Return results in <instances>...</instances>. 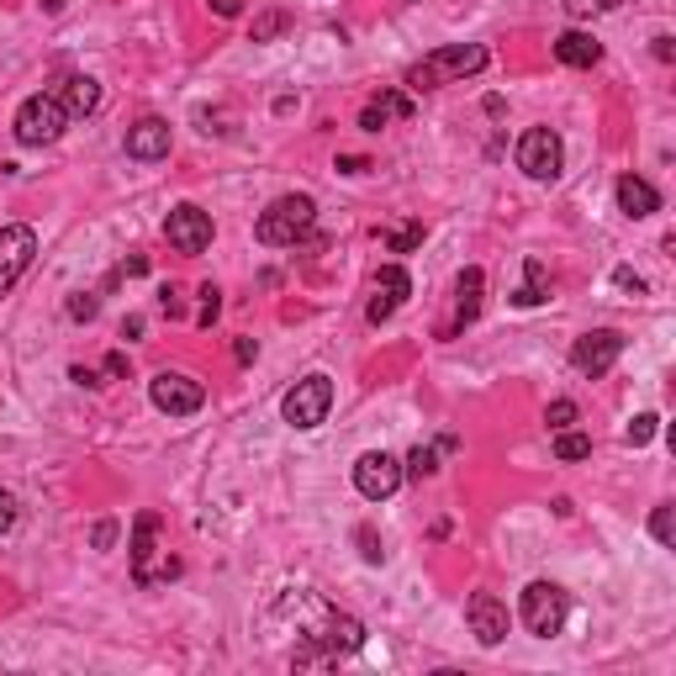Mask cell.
I'll use <instances>...</instances> for the list:
<instances>
[{
  "instance_id": "cell-24",
  "label": "cell",
  "mask_w": 676,
  "mask_h": 676,
  "mask_svg": "<svg viewBox=\"0 0 676 676\" xmlns=\"http://www.w3.org/2000/svg\"><path fill=\"white\" fill-rule=\"evenodd\" d=\"M434 471H439V449H423V444L412 449L408 466H402V476H412V481H428Z\"/></svg>"
},
{
  "instance_id": "cell-20",
  "label": "cell",
  "mask_w": 676,
  "mask_h": 676,
  "mask_svg": "<svg viewBox=\"0 0 676 676\" xmlns=\"http://www.w3.org/2000/svg\"><path fill=\"white\" fill-rule=\"evenodd\" d=\"M59 101H64L69 117H90V112L101 106V85H95L90 75H69V80L59 85Z\"/></svg>"
},
{
  "instance_id": "cell-27",
  "label": "cell",
  "mask_w": 676,
  "mask_h": 676,
  "mask_svg": "<svg viewBox=\"0 0 676 676\" xmlns=\"http://www.w3.org/2000/svg\"><path fill=\"white\" fill-rule=\"evenodd\" d=\"M655 423H661L655 412H640V417H634V423L623 428V444H634V449H645V444L655 439Z\"/></svg>"
},
{
  "instance_id": "cell-33",
  "label": "cell",
  "mask_w": 676,
  "mask_h": 676,
  "mask_svg": "<svg viewBox=\"0 0 676 676\" xmlns=\"http://www.w3.org/2000/svg\"><path fill=\"white\" fill-rule=\"evenodd\" d=\"M286 27V16H280V11H270V16H260V22H254V43H270V37H275V32Z\"/></svg>"
},
{
  "instance_id": "cell-38",
  "label": "cell",
  "mask_w": 676,
  "mask_h": 676,
  "mask_svg": "<svg viewBox=\"0 0 676 676\" xmlns=\"http://www.w3.org/2000/svg\"><path fill=\"white\" fill-rule=\"evenodd\" d=\"M233 354H238V365H249V359H254V354H260V350H254V339H238V344H233Z\"/></svg>"
},
{
  "instance_id": "cell-28",
  "label": "cell",
  "mask_w": 676,
  "mask_h": 676,
  "mask_svg": "<svg viewBox=\"0 0 676 676\" xmlns=\"http://www.w3.org/2000/svg\"><path fill=\"white\" fill-rule=\"evenodd\" d=\"M354 545H359V555L370 560V565H381V560H386L381 539H376V529H370V524H365V529H354Z\"/></svg>"
},
{
  "instance_id": "cell-12",
  "label": "cell",
  "mask_w": 676,
  "mask_h": 676,
  "mask_svg": "<svg viewBox=\"0 0 676 676\" xmlns=\"http://www.w3.org/2000/svg\"><path fill=\"white\" fill-rule=\"evenodd\" d=\"M164 238L175 243L180 254H202V249H211V211H202V206H191V202L170 206Z\"/></svg>"
},
{
  "instance_id": "cell-13",
  "label": "cell",
  "mask_w": 676,
  "mask_h": 676,
  "mask_svg": "<svg viewBox=\"0 0 676 676\" xmlns=\"http://www.w3.org/2000/svg\"><path fill=\"white\" fill-rule=\"evenodd\" d=\"M354 486H359V497L386 502L391 492H397V486H402V460H391L386 449L359 455V460H354Z\"/></svg>"
},
{
  "instance_id": "cell-42",
  "label": "cell",
  "mask_w": 676,
  "mask_h": 676,
  "mask_svg": "<svg viewBox=\"0 0 676 676\" xmlns=\"http://www.w3.org/2000/svg\"><path fill=\"white\" fill-rule=\"evenodd\" d=\"M37 5H43L48 16H59V11H64V5H69V0H37Z\"/></svg>"
},
{
  "instance_id": "cell-29",
  "label": "cell",
  "mask_w": 676,
  "mask_h": 676,
  "mask_svg": "<svg viewBox=\"0 0 676 676\" xmlns=\"http://www.w3.org/2000/svg\"><path fill=\"white\" fill-rule=\"evenodd\" d=\"M417 243H423V222H408V228L391 233V254H412Z\"/></svg>"
},
{
  "instance_id": "cell-39",
  "label": "cell",
  "mask_w": 676,
  "mask_h": 676,
  "mask_svg": "<svg viewBox=\"0 0 676 676\" xmlns=\"http://www.w3.org/2000/svg\"><path fill=\"white\" fill-rule=\"evenodd\" d=\"M211 11H217V16H238V11H243V0H211Z\"/></svg>"
},
{
  "instance_id": "cell-8",
  "label": "cell",
  "mask_w": 676,
  "mask_h": 676,
  "mask_svg": "<svg viewBox=\"0 0 676 676\" xmlns=\"http://www.w3.org/2000/svg\"><path fill=\"white\" fill-rule=\"evenodd\" d=\"M560 164H565V148H560L555 127H529V133L518 138V170L529 180H555Z\"/></svg>"
},
{
  "instance_id": "cell-31",
  "label": "cell",
  "mask_w": 676,
  "mask_h": 676,
  "mask_svg": "<svg viewBox=\"0 0 676 676\" xmlns=\"http://www.w3.org/2000/svg\"><path fill=\"white\" fill-rule=\"evenodd\" d=\"M95 307H101V301H95L90 291H75V296H69V318H75V323H90V318H95Z\"/></svg>"
},
{
  "instance_id": "cell-25",
  "label": "cell",
  "mask_w": 676,
  "mask_h": 676,
  "mask_svg": "<svg viewBox=\"0 0 676 676\" xmlns=\"http://www.w3.org/2000/svg\"><path fill=\"white\" fill-rule=\"evenodd\" d=\"M650 534H655V545H661V550H672V545H676V518H672V502H661V507L650 513Z\"/></svg>"
},
{
  "instance_id": "cell-18",
  "label": "cell",
  "mask_w": 676,
  "mask_h": 676,
  "mask_svg": "<svg viewBox=\"0 0 676 676\" xmlns=\"http://www.w3.org/2000/svg\"><path fill=\"white\" fill-rule=\"evenodd\" d=\"M618 211L640 222V217H650V211H661V191L640 175H623L618 180Z\"/></svg>"
},
{
  "instance_id": "cell-2",
  "label": "cell",
  "mask_w": 676,
  "mask_h": 676,
  "mask_svg": "<svg viewBox=\"0 0 676 676\" xmlns=\"http://www.w3.org/2000/svg\"><path fill=\"white\" fill-rule=\"evenodd\" d=\"M312 222H318V202L301 196V191H291V196H275V202L260 211L254 238L270 243V249H291V243H301V238L312 233Z\"/></svg>"
},
{
  "instance_id": "cell-41",
  "label": "cell",
  "mask_w": 676,
  "mask_h": 676,
  "mask_svg": "<svg viewBox=\"0 0 676 676\" xmlns=\"http://www.w3.org/2000/svg\"><path fill=\"white\" fill-rule=\"evenodd\" d=\"M69 376H75V381H80V386H101V376H95V370H85V365H75Z\"/></svg>"
},
{
  "instance_id": "cell-14",
  "label": "cell",
  "mask_w": 676,
  "mask_h": 676,
  "mask_svg": "<svg viewBox=\"0 0 676 676\" xmlns=\"http://www.w3.org/2000/svg\"><path fill=\"white\" fill-rule=\"evenodd\" d=\"M408 296H412L408 270H402V265H386L381 275L370 280V301H365V318H370V323H386V318H397Z\"/></svg>"
},
{
  "instance_id": "cell-23",
  "label": "cell",
  "mask_w": 676,
  "mask_h": 676,
  "mask_svg": "<svg viewBox=\"0 0 676 676\" xmlns=\"http://www.w3.org/2000/svg\"><path fill=\"white\" fill-rule=\"evenodd\" d=\"M555 455H560V460H587L592 439H587V434H576V428H560V434H555Z\"/></svg>"
},
{
  "instance_id": "cell-1",
  "label": "cell",
  "mask_w": 676,
  "mask_h": 676,
  "mask_svg": "<svg viewBox=\"0 0 676 676\" xmlns=\"http://www.w3.org/2000/svg\"><path fill=\"white\" fill-rule=\"evenodd\" d=\"M492 64V54L481 43H455V48H434L428 59H417L408 69V90H439L455 85V80H471Z\"/></svg>"
},
{
  "instance_id": "cell-6",
  "label": "cell",
  "mask_w": 676,
  "mask_h": 676,
  "mask_svg": "<svg viewBox=\"0 0 676 676\" xmlns=\"http://www.w3.org/2000/svg\"><path fill=\"white\" fill-rule=\"evenodd\" d=\"M333 408V381L328 376H301V381L280 397V417L291 423V428H318Z\"/></svg>"
},
{
  "instance_id": "cell-40",
  "label": "cell",
  "mask_w": 676,
  "mask_h": 676,
  "mask_svg": "<svg viewBox=\"0 0 676 676\" xmlns=\"http://www.w3.org/2000/svg\"><path fill=\"white\" fill-rule=\"evenodd\" d=\"M106 376H127V354H106Z\"/></svg>"
},
{
  "instance_id": "cell-7",
  "label": "cell",
  "mask_w": 676,
  "mask_h": 676,
  "mask_svg": "<svg viewBox=\"0 0 676 676\" xmlns=\"http://www.w3.org/2000/svg\"><path fill=\"white\" fill-rule=\"evenodd\" d=\"M148 397H153V408L170 412V417H191V412H202L206 386L196 376H185V370H159L148 381Z\"/></svg>"
},
{
  "instance_id": "cell-15",
  "label": "cell",
  "mask_w": 676,
  "mask_h": 676,
  "mask_svg": "<svg viewBox=\"0 0 676 676\" xmlns=\"http://www.w3.org/2000/svg\"><path fill=\"white\" fill-rule=\"evenodd\" d=\"M466 618H471V634L481 645L492 650L507 640V629H513V618H507V603H502L497 592H476L471 603H466Z\"/></svg>"
},
{
  "instance_id": "cell-9",
  "label": "cell",
  "mask_w": 676,
  "mask_h": 676,
  "mask_svg": "<svg viewBox=\"0 0 676 676\" xmlns=\"http://www.w3.org/2000/svg\"><path fill=\"white\" fill-rule=\"evenodd\" d=\"M159 555H170L164 550V518L138 513V524H133V576H138V587H159V565H153Z\"/></svg>"
},
{
  "instance_id": "cell-32",
  "label": "cell",
  "mask_w": 676,
  "mask_h": 676,
  "mask_svg": "<svg viewBox=\"0 0 676 676\" xmlns=\"http://www.w3.org/2000/svg\"><path fill=\"white\" fill-rule=\"evenodd\" d=\"M545 423H550V428H571V423H576V402H550V412H545Z\"/></svg>"
},
{
  "instance_id": "cell-35",
  "label": "cell",
  "mask_w": 676,
  "mask_h": 676,
  "mask_svg": "<svg viewBox=\"0 0 676 676\" xmlns=\"http://www.w3.org/2000/svg\"><path fill=\"white\" fill-rule=\"evenodd\" d=\"M117 545V524L106 518V524H95V550H112Z\"/></svg>"
},
{
  "instance_id": "cell-10",
  "label": "cell",
  "mask_w": 676,
  "mask_h": 676,
  "mask_svg": "<svg viewBox=\"0 0 676 676\" xmlns=\"http://www.w3.org/2000/svg\"><path fill=\"white\" fill-rule=\"evenodd\" d=\"M32 260H37V233H32L27 222L0 228V296H5L16 280H22V275H27Z\"/></svg>"
},
{
  "instance_id": "cell-11",
  "label": "cell",
  "mask_w": 676,
  "mask_h": 676,
  "mask_svg": "<svg viewBox=\"0 0 676 676\" xmlns=\"http://www.w3.org/2000/svg\"><path fill=\"white\" fill-rule=\"evenodd\" d=\"M618 354H623V333H614V328H592V333H582V339H576L571 365H576L587 381H597V376H608V370H614Z\"/></svg>"
},
{
  "instance_id": "cell-30",
  "label": "cell",
  "mask_w": 676,
  "mask_h": 676,
  "mask_svg": "<svg viewBox=\"0 0 676 676\" xmlns=\"http://www.w3.org/2000/svg\"><path fill=\"white\" fill-rule=\"evenodd\" d=\"M217 312H222V291H217V286H202V318H196V323L211 328L217 323Z\"/></svg>"
},
{
  "instance_id": "cell-36",
  "label": "cell",
  "mask_w": 676,
  "mask_h": 676,
  "mask_svg": "<svg viewBox=\"0 0 676 676\" xmlns=\"http://www.w3.org/2000/svg\"><path fill=\"white\" fill-rule=\"evenodd\" d=\"M11 524H16V497H11V492H0V534L11 529Z\"/></svg>"
},
{
  "instance_id": "cell-26",
  "label": "cell",
  "mask_w": 676,
  "mask_h": 676,
  "mask_svg": "<svg viewBox=\"0 0 676 676\" xmlns=\"http://www.w3.org/2000/svg\"><path fill=\"white\" fill-rule=\"evenodd\" d=\"M560 5H565L576 22H592V16H608V11H618L623 0H560Z\"/></svg>"
},
{
  "instance_id": "cell-19",
  "label": "cell",
  "mask_w": 676,
  "mask_h": 676,
  "mask_svg": "<svg viewBox=\"0 0 676 676\" xmlns=\"http://www.w3.org/2000/svg\"><path fill=\"white\" fill-rule=\"evenodd\" d=\"M555 59L560 64H571V69H592V64L603 59V43L592 37V32H560L555 37Z\"/></svg>"
},
{
  "instance_id": "cell-4",
  "label": "cell",
  "mask_w": 676,
  "mask_h": 676,
  "mask_svg": "<svg viewBox=\"0 0 676 676\" xmlns=\"http://www.w3.org/2000/svg\"><path fill=\"white\" fill-rule=\"evenodd\" d=\"M307 640H312V650H323V655H354V650L365 645V623L312 597V623H307Z\"/></svg>"
},
{
  "instance_id": "cell-21",
  "label": "cell",
  "mask_w": 676,
  "mask_h": 676,
  "mask_svg": "<svg viewBox=\"0 0 676 676\" xmlns=\"http://www.w3.org/2000/svg\"><path fill=\"white\" fill-rule=\"evenodd\" d=\"M391 117H412V101H408V95H376V101L359 112V127H365V133H381Z\"/></svg>"
},
{
  "instance_id": "cell-37",
  "label": "cell",
  "mask_w": 676,
  "mask_h": 676,
  "mask_svg": "<svg viewBox=\"0 0 676 676\" xmlns=\"http://www.w3.org/2000/svg\"><path fill=\"white\" fill-rule=\"evenodd\" d=\"M339 170H344V175H365V170H370V159H339Z\"/></svg>"
},
{
  "instance_id": "cell-22",
  "label": "cell",
  "mask_w": 676,
  "mask_h": 676,
  "mask_svg": "<svg viewBox=\"0 0 676 676\" xmlns=\"http://www.w3.org/2000/svg\"><path fill=\"white\" fill-rule=\"evenodd\" d=\"M539 301H550V270H545V260H529L524 286L513 291V307H539Z\"/></svg>"
},
{
  "instance_id": "cell-16",
  "label": "cell",
  "mask_w": 676,
  "mask_h": 676,
  "mask_svg": "<svg viewBox=\"0 0 676 676\" xmlns=\"http://www.w3.org/2000/svg\"><path fill=\"white\" fill-rule=\"evenodd\" d=\"M481 291H486V275L481 270H460V280H455V318L439 328L444 339H455L460 328H471L476 318H481Z\"/></svg>"
},
{
  "instance_id": "cell-3",
  "label": "cell",
  "mask_w": 676,
  "mask_h": 676,
  "mask_svg": "<svg viewBox=\"0 0 676 676\" xmlns=\"http://www.w3.org/2000/svg\"><path fill=\"white\" fill-rule=\"evenodd\" d=\"M69 112H64L59 90H43V95H27L22 106H16V122H11V133H16V144L22 148H48L59 144L64 133H69Z\"/></svg>"
},
{
  "instance_id": "cell-5",
  "label": "cell",
  "mask_w": 676,
  "mask_h": 676,
  "mask_svg": "<svg viewBox=\"0 0 676 676\" xmlns=\"http://www.w3.org/2000/svg\"><path fill=\"white\" fill-rule=\"evenodd\" d=\"M565 618H571L565 587H555V582H529V587H524V623H529V634L555 640L560 629H565Z\"/></svg>"
},
{
  "instance_id": "cell-34",
  "label": "cell",
  "mask_w": 676,
  "mask_h": 676,
  "mask_svg": "<svg viewBox=\"0 0 676 676\" xmlns=\"http://www.w3.org/2000/svg\"><path fill=\"white\" fill-rule=\"evenodd\" d=\"M614 286L618 291H629V296H645V280H640L634 270H614Z\"/></svg>"
},
{
  "instance_id": "cell-17",
  "label": "cell",
  "mask_w": 676,
  "mask_h": 676,
  "mask_svg": "<svg viewBox=\"0 0 676 676\" xmlns=\"http://www.w3.org/2000/svg\"><path fill=\"white\" fill-rule=\"evenodd\" d=\"M170 153V122L144 117L127 127V159H164Z\"/></svg>"
}]
</instances>
